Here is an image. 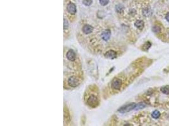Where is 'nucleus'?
Here are the masks:
<instances>
[{
  "instance_id": "obj_18",
  "label": "nucleus",
  "mask_w": 169,
  "mask_h": 126,
  "mask_svg": "<svg viewBox=\"0 0 169 126\" xmlns=\"http://www.w3.org/2000/svg\"><path fill=\"white\" fill-rule=\"evenodd\" d=\"M99 1H100V3L102 6H106L109 3V0H99Z\"/></svg>"
},
{
  "instance_id": "obj_11",
  "label": "nucleus",
  "mask_w": 169,
  "mask_h": 126,
  "mask_svg": "<svg viewBox=\"0 0 169 126\" xmlns=\"http://www.w3.org/2000/svg\"><path fill=\"white\" fill-rule=\"evenodd\" d=\"M124 6L122 5V4H117L115 7V10H116V11L118 13H121L123 12V11H124Z\"/></svg>"
},
{
  "instance_id": "obj_7",
  "label": "nucleus",
  "mask_w": 169,
  "mask_h": 126,
  "mask_svg": "<svg viewBox=\"0 0 169 126\" xmlns=\"http://www.w3.org/2000/svg\"><path fill=\"white\" fill-rule=\"evenodd\" d=\"M111 36V31L109 29L105 30L101 34V38L104 41H108Z\"/></svg>"
},
{
  "instance_id": "obj_14",
  "label": "nucleus",
  "mask_w": 169,
  "mask_h": 126,
  "mask_svg": "<svg viewBox=\"0 0 169 126\" xmlns=\"http://www.w3.org/2000/svg\"><path fill=\"white\" fill-rule=\"evenodd\" d=\"M151 46V44L149 42H146L145 44H144V46L143 47V49L144 50H148L150 48Z\"/></svg>"
},
{
  "instance_id": "obj_12",
  "label": "nucleus",
  "mask_w": 169,
  "mask_h": 126,
  "mask_svg": "<svg viewBox=\"0 0 169 126\" xmlns=\"http://www.w3.org/2000/svg\"><path fill=\"white\" fill-rule=\"evenodd\" d=\"M161 92L163 93L165 95H169V86H163V87H161Z\"/></svg>"
},
{
  "instance_id": "obj_16",
  "label": "nucleus",
  "mask_w": 169,
  "mask_h": 126,
  "mask_svg": "<svg viewBox=\"0 0 169 126\" xmlns=\"http://www.w3.org/2000/svg\"><path fill=\"white\" fill-rule=\"evenodd\" d=\"M145 107H146V105H145L144 103H137V104L136 105V107L135 110L142 109V108H145Z\"/></svg>"
},
{
  "instance_id": "obj_8",
  "label": "nucleus",
  "mask_w": 169,
  "mask_h": 126,
  "mask_svg": "<svg viewBox=\"0 0 169 126\" xmlns=\"http://www.w3.org/2000/svg\"><path fill=\"white\" fill-rule=\"evenodd\" d=\"M67 58L70 61H74L76 59V53L73 50H69L67 53Z\"/></svg>"
},
{
  "instance_id": "obj_3",
  "label": "nucleus",
  "mask_w": 169,
  "mask_h": 126,
  "mask_svg": "<svg viewBox=\"0 0 169 126\" xmlns=\"http://www.w3.org/2000/svg\"><path fill=\"white\" fill-rule=\"evenodd\" d=\"M122 80L119 78H115L112 82L111 86L113 90H119L122 86Z\"/></svg>"
},
{
  "instance_id": "obj_5",
  "label": "nucleus",
  "mask_w": 169,
  "mask_h": 126,
  "mask_svg": "<svg viewBox=\"0 0 169 126\" xmlns=\"http://www.w3.org/2000/svg\"><path fill=\"white\" fill-rule=\"evenodd\" d=\"M67 10L69 13L72 15H75L77 12L76 5L73 3H69L67 6Z\"/></svg>"
},
{
  "instance_id": "obj_1",
  "label": "nucleus",
  "mask_w": 169,
  "mask_h": 126,
  "mask_svg": "<svg viewBox=\"0 0 169 126\" xmlns=\"http://www.w3.org/2000/svg\"><path fill=\"white\" fill-rule=\"evenodd\" d=\"M98 103L99 102H98V99L97 98V96L94 95H90L89 97L88 98V100H87V104L92 108L96 107L98 106Z\"/></svg>"
},
{
  "instance_id": "obj_10",
  "label": "nucleus",
  "mask_w": 169,
  "mask_h": 126,
  "mask_svg": "<svg viewBox=\"0 0 169 126\" xmlns=\"http://www.w3.org/2000/svg\"><path fill=\"white\" fill-rule=\"evenodd\" d=\"M134 25L136 27H137V28L139 29H140V30H142L144 27V25H145V23H144V22H143V20H137L136 23H134Z\"/></svg>"
},
{
  "instance_id": "obj_19",
  "label": "nucleus",
  "mask_w": 169,
  "mask_h": 126,
  "mask_svg": "<svg viewBox=\"0 0 169 126\" xmlns=\"http://www.w3.org/2000/svg\"><path fill=\"white\" fill-rule=\"evenodd\" d=\"M68 21L65 18H64V28L66 29V28H68Z\"/></svg>"
},
{
  "instance_id": "obj_13",
  "label": "nucleus",
  "mask_w": 169,
  "mask_h": 126,
  "mask_svg": "<svg viewBox=\"0 0 169 126\" xmlns=\"http://www.w3.org/2000/svg\"><path fill=\"white\" fill-rule=\"evenodd\" d=\"M151 116H152L153 118L157 119V118H158L160 117V113L158 110H155L151 114Z\"/></svg>"
},
{
  "instance_id": "obj_6",
  "label": "nucleus",
  "mask_w": 169,
  "mask_h": 126,
  "mask_svg": "<svg viewBox=\"0 0 169 126\" xmlns=\"http://www.w3.org/2000/svg\"><path fill=\"white\" fill-rule=\"evenodd\" d=\"M117 56V53L113 50H109L105 54V57L110 59H115Z\"/></svg>"
},
{
  "instance_id": "obj_9",
  "label": "nucleus",
  "mask_w": 169,
  "mask_h": 126,
  "mask_svg": "<svg viewBox=\"0 0 169 126\" xmlns=\"http://www.w3.org/2000/svg\"><path fill=\"white\" fill-rule=\"evenodd\" d=\"M93 30V27L89 25H85L82 28V32L86 34H91Z\"/></svg>"
},
{
  "instance_id": "obj_20",
  "label": "nucleus",
  "mask_w": 169,
  "mask_h": 126,
  "mask_svg": "<svg viewBox=\"0 0 169 126\" xmlns=\"http://www.w3.org/2000/svg\"><path fill=\"white\" fill-rule=\"evenodd\" d=\"M165 19L167 20V22H169V12L167 13V15H166V16H165Z\"/></svg>"
},
{
  "instance_id": "obj_4",
  "label": "nucleus",
  "mask_w": 169,
  "mask_h": 126,
  "mask_svg": "<svg viewBox=\"0 0 169 126\" xmlns=\"http://www.w3.org/2000/svg\"><path fill=\"white\" fill-rule=\"evenodd\" d=\"M68 84L71 87H76L79 84V81L76 76H72L68 79Z\"/></svg>"
},
{
  "instance_id": "obj_2",
  "label": "nucleus",
  "mask_w": 169,
  "mask_h": 126,
  "mask_svg": "<svg viewBox=\"0 0 169 126\" xmlns=\"http://www.w3.org/2000/svg\"><path fill=\"white\" fill-rule=\"evenodd\" d=\"M136 105V103H131L128 105H124L118 109V112H121V113H125V112H130L133 110H135Z\"/></svg>"
},
{
  "instance_id": "obj_15",
  "label": "nucleus",
  "mask_w": 169,
  "mask_h": 126,
  "mask_svg": "<svg viewBox=\"0 0 169 126\" xmlns=\"http://www.w3.org/2000/svg\"><path fill=\"white\" fill-rule=\"evenodd\" d=\"M152 30H153V32H155L156 34H158V33H160V31H161V28L159 26H158V25H155V26L153 27Z\"/></svg>"
},
{
  "instance_id": "obj_17",
  "label": "nucleus",
  "mask_w": 169,
  "mask_h": 126,
  "mask_svg": "<svg viewBox=\"0 0 169 126\" xmlns=\"http://www.w3.org/2000/svg\"><path fill=\"white\" fill-rule=\"evenodd\" d=\"M93 3V0H83L82 1V3H83L85 6H90Z\"/></svg>"
}]
</instances>
